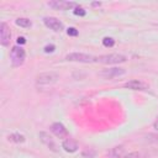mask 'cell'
I'll return each mask as SVG.
<instances>
[{"label":"cell","instance_id":"obj_1","mask_svg":"<svg viewBox=\"0 0 158 158\" xmlns=\"http://www.w3.org/2000/svg\"><path fill=\"white\" fill-rule=\"evenodd\" d=\"M10 59L12 67H20L26 59V52L21 46H14L10 51Z\"/></svg>","mask_w":158,"mask_h":158},{"label":"cell","instance_id":"obj_2","mask_svg":"<svg viewBox=\"0 0 158 158\" xmlns=\"http://www.w3.org/2000/svg\"><path fill=\"white\" fill-rule=\"evenodd\" d=\"M65 59L69 62H79V63H93L96 62V57L88 54V53H80V52H72L65 56Z\"/></svg>","mask_w":158,"mask_h":158},{"label":"cell","instance_id":"obj_3","mask_svg":"<svg viewBox=\"0 0 158 158\" xmlns=\"http://www.w3.org/2000/svg\"><path fill=\"white\" fill-rule=\"evenodd\" d=\"M126 56L123 54H118V53H111V54H104L98 57L96 62L102 63V64H118V63H123L126 62Z\"/></svg>","mask_w":158,"mask_h":158},{"label":"cell","instance_id":"obj_4","mask_svg":"<svg viewBox=\"0 0 158 158\" xmlns=\"http://www.w3.org/2000/svg\"><path fill=\"white\" fill-rule=\"evenodd\" d=\"M59 79V75L54 72H46V73H41L37 75L36 78V83L37 85H51L57 83Z\"/></svg>","mask_w":158,"mask_h":158},{"label":"cell","instance_id":"obj_5","mask_svg":"<svg viewBox=\"0 0 158 158\" xmlns=\"http://www.w3.org/2000/svg\"><path fill=\"white\" fill-rule=\"evenodd\" d=\"M49 7H52L53 10H60V11H65V10H72L75 9L78 5L73 1H63V0H53V1H48L47 4Z\"/></svg>","mask_w":158,"mask_h":158},{"label":"cell","instance_id":"obj_6","mask_svg":"<svg viewBox=\"0 0 158 158\" xmlns=\"http://www.w3.org/2000/svg\"><path fill=\"white\" fill-rule=\"evenodd\" d=\"M126 73V70L123 68H117V67H114V68H107V69H104L99 73V75L104 79H112V78H116V77H120V75H123Z\"/></svg>","mask_w":158,"mask_h":158},{"label":"cell","instance_id":"obj_7","mask_svg":"<svg viewBox=\"0 0 158 158\" xmlns=\"http://www.w3.org/2000/svg\"><path fill=\"white\" fill-rule=\"evenodd\" d=\"M10 40H11V32H10V27L7 26L6 22H1L0 23V42L4 47H7L10 44Z\"/></svg>","mask_w":158,"mask_h":158},{"label":"cell","instance_id":"obj_8","mask_svg":"<svg viewBox=\"0 0 158 158\" xmlns=\"http://www.w3.org/2000/svg\"><path fill=\"white\" fill-rule=\"evenodd\" d=\"M43 23H44L46 27H48L49 30H53L54 32H60L64 28L63 22H60L56 17H44L43 19Z\"/></svg>","mask_w":158,"mask_h":158},{"label":"cell","instance_id":"obj_9","mask_svg":"<svg viewBox=\"0 0 158 158\" xmlns=\"http://www.w3.org/2000/svg\"><path fill=\"white\" fill-rule=\"evenodd\" d=\"M38 137H40V139H41V142L47 147V148H49L51 151H53V152H57L58 151V148H57V144H56V142L53 141V138L47 133V132H44V131H41L40 133H38Z\"/></svg>","mask_w":158,"mask_h":158},{"label":"cell","instance_id":"obj_10","mask_svg":"<svg viewBox=\"0 0 158 158\" xmlns=\"http://www.w3.org/2000/svg\"><path fill=\"white\" fill-rule=\"evenodd\" d=\"M51 132H52L54 136L59 137V138L68 137V130H67L65 126H64L63 123H60V122H54V123H52V126H51Z\"/></svg>","mask_w":158,"mask_h":158},{"label":"cell","instance_id":"obj_11","mask_svg":"<svg viewBox=\"0 0 158 158\" xmlns=\"http://www.w3.org/2000/svg\"><path fill=\"white\" fill-rule=\"evenodd\" d=\"M123 86L127 89H132V90H147L148 89V84L142 80H138V79L130 80V81L125 83Z\"/></svg>","mask_w":158,"mask_h":158},{"label":"cell","instance_id":"obj_12","mask_svg":"<svg viewBox=\"0 0 158 158\" xmlns=\"http://www.w3.org/2000/svg\"><path fill=\"white\" fill-rule=\"evenodd\" d=\"M62 148L65 151V152H69V153H74L78 151L79 146L77 143V141H74L73 138H67L62 142Z\"/></svg>","mask_w":158,"mask_h":158},{"label":"cell","instance_id":"obj_13","mask_svg":"<svg viewBox=\"0 0 158 158\" xmlns=\"http://www.w3.org/2000/svg\"><path fill=\"white\" fill-rule=\"evenodd\" d=\"M110 158H123L125 157V148L122 146H116L109 151Z\"/></svg>","mask_w":158,"mask_h":158},{"label":"cell","instance_id":"obj_14","mask_svg":"<svg viewBox=\"0 0 158 158\" xmlns=\"http://www.w3.org/2000/svg\"><path fill=\"white\" fill-rule=\"evenodd\" d=\"M15 23L20 27H23V28H27V27H31L32 26V22L30 19H26V17H20L15 21Z\"/></svg>","mask_w":158,"mask_h":158},{"label":"cell","instance_id":"obj_15","mask_svg":"<svg viewBox=\"0 0 158 158\" xmlns=\"http://www.w3.org/2000/svg\"><path fill=\"white\" fill-rule=\"evenodd\" d=\"M9 139L15 142V143H23L26 141L25 136L21 133H11V135H9Z\"/></svg>","mask_w":158,"mask_h":158},{"label":"cell","instance_id":"obj_16","mask_svg":"<svg viewBox=\"0 0 158 158\" xmlns=\"http://www.w3.org/2000/svg\"><path fill=\"white\" fill-rule=\"evenodd\" d=\"M81 156L84 158H94L96 156V151L93 149V148H88V149H85V151L81 152Z\"/></svg>","mask_w":158,"mask_h":158},{"label":"cell","instance_id":"obj_17","mask_svg":"<svg viewBox=\"0 0 158 158\" xmlns=\"http://www.w3.org/2000/svg\"><path fill=\"white\" fill-rule=\"evenodd\" d=\"M102 44H104V47H114L115 40L111 38V37H104L102 38Z\"/></svg>","mask_w":158,"mask_h":158},{"label":"cell","instance_id":"obj_18","mask_svg":"<svg viewBox=\"0 0 158 158\" xmlns=\"http://www.w3.org/2000/svg\"><path fill=\"white\" fill-rule=\"evenodd\" d=\"M73 12H74V15H77V16H85V15H86V11H85L81 6H77Z\"/></svg>","mask_w":158,"mask_h":158},{"label":"cell","instance_id":"obj_19","mask_svg":"<svg viewBox=\"0 0 158 158\" xmlns=\"http://www.w3.org/2000/svg\"><path fill=\"white\" fill-rule=\"evenodd\" d=\"M67 35H68V36H72V37H75V36L79 35V31H78L75 27H69V28L67 30Z\"/></svg>","mask_w":158,"mask_h":158},{"label":"cell","instance_id":"obj_20","mask_svg":"<svg viewBox=\"0 0 158 158\" xmlns=\"http://www.w3.org/2000/svg\"><path fill=\"white\" fill-rule=\"evenodd\" d=\"M146 139L148 142H158V135H154V133H148L146 136Z\"/></svg>","mask_w":158,"mask_h":158},{"label":"cell","instance_id":"obj_21","mask_svg":"<svg viewBox=\"0 0 158 158\" xmlns=\"http://www.w3.org/2000/svg\"><path fill=\"white\" fill-rule=\"evenodd\" d=\"M54 49H56V46H54V44H47V46H44V48H43L44 53H52V52H54Z\"/></svg>","mask_w":158,"mask_h":158},{"label":"cell","instance_id":"obj_22","mask_svg":"<svg viewBox=\"0 0 158 158\" xmlns=\"http://www.w3.org/2000/svg\"><path fill=\"white\" fill-rule=\"evenodd\" d=\"M123 158H141V156H139V153H137V152H131V153H128V154H125Z\"/></svg>","mask_w":158,"mask_h":158},{"label":"cell","instance_id":"obj_23","mask_svg":"<svg viewBox=\"0 0 158 158\" xmlns=\"http://www.w3.org/2000/svg\"><path fill=\"white\" fill-rule=\"evenodd\" d=\"M25 43H26V38L23 36L17 37V44H25Z\"/></svg>","mask_w":158,"mask_h":158},{"label":"cell","instance_id":"obj_24","mask_svg":"<svg viewBox=\"0 0 158 158\" xmlns=\"http://www.w3.org/2000/svg\"><path fill=\"white\" fill-rule=\"evenodd\" d=\"M153 127H154V130H156V131H158V117H157V120L154 121V123H153Z\"/></svg>","mask_w":158,"mask_h":158},{"label":"cell","instance_id":"obj_25","mask_svg":"<svg viewBox=\"0 0 158 158\" xmlns=\"http://www.w3.org/2000/svg\"><path fill=\"white\" fill-rule=\"evenodd\" d=\"M101 5V2H91V6H94V7H99Z\"/></svg>","mask_w":158,"mask_h":158}]
</instances>
